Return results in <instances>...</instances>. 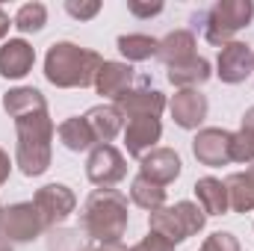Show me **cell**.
<instances>
[{"label":"cell","instance_id":"obj_13","mask_svg":"<svg viewBox=\"0 0 254 251\" xmlns=\"http://www.w3.org/2000/svg\"><path fill=\"white\" fill-rule=\"evenodd\" d=\"M36 65V51L27 39H6L0 45V77L24 80Z\"/></svg>","mask_w":254,"mask_h":251},{"label":"cell","instance_id":"obj_7","mask_svg":"<svg viewBox=\"0 0 254 251\" xmlns=\"http://www.w3.org/2000/svg\"><path fill=\"white\" fill-rule=\"evenodd\" d=\"M127 175V160L116 145H95L86 160V178L98 189H113Z\"/></svg>","mask_w":254,"mask_h":251},{"label":"cell","instance_id":"obj_20","mask_svg":"<svg viewBox=\"0 0 254 251\" xmlns=\"http://www.w3.org/2000/svg\"><path fill=\"white\" fill-rule=\"evenodd\" d=\"M57 136H60V142H63L65 148H68V151H74V154L92 151V148L98 145V142H95L92 127H89V122H86L83 116H68L65 122H60Z\"/></svg>","mask_w":254,"mask_h":251},{"label":"cell","instance_id":"obj_17","mask_svg":"<svg viewBox=\"0 0 254 251\" xmlns=\"http://www.w3.org/2000/svg\"><path fill=\"white\" fill-rule=\"evenodd\" d=\"M83 119L89 122V127H92L98 145H110V142L125 130V116L119 113L116 104H95Z\"/></svg>","mask_w":254,"mask_h":251},{"label":"cell","instance_id":"obj_4","mask_svg":"<svg viewBox=\"0 0 254 251\" xmlns=\"http://www.w3.org/2000/svg\"><path fill=\"white\" fill-rule=\"evenodd\" d=\"M207 225V213L195 201H178L172 207H163L157 213H148V228L160 237H166L172 246L201 234Z\"/></svg>","mask_w":254,"mask_h":251},{"label":"cell","instance_id":"obj_36","mask_svg":"<svg viewBox=\"0 0 254 251\" xmlns=\"http://www.w3.org/2000/svg\"><path fill=\"white\" fill-rule=\"evenodd\" d=\"M0 251H15V249H12V240H9L3 231H0Z\"/></svg>","mask_w":254,"mask_h":251},{"label":"cell","instance_id":"obj_26","mask_svg":"<svg viewBox=\"0 0 254 251\" xmlns=\"http://www.w3.org/2000/svg\"><path fill=\"white\" fill-rule=\"evenodd\" d=\"M45 24H48V6L45 3H24L18 12H15V18H12V27H18L21 33H42L45 30Z\"/></svg>","mask_w":254,"mask_h":251},{"label":"cell","instance_id":"obj_32","mask_svg":"<svg viewBox=\"0 0 254 251\" xmlns=\"http://www.w3.org/2000/svg\"><path fill=\"white\" fill-rule=\"evenodd\" d=\"M9 175H12V160H9V154L0 148V187L9 181Z\"/></svg>","mask_w":254,"mask_h":251},{"label":"cell","instance_id":"obj_22","mask_svg":"<svg viewBox=\"0 0 254 251\" xmlns=\"http://www.w3.org/2000/svg\"><path fill=\"white\" fill-rule=\"evenodd\" d=\"M210 77H213V68H210V63L204 57H198V54L192 60H187V63H178V65L169 68V83L178 86V89H198Z\"/></svg>","mask_w":254,"mask_h":251},{"label":"cell","instance_id":"obj_5","mask_svg":"<svg viewBox=\"0 0 254 251\" xmlns=\"http://www.w3.org/2000/svg\"><path fill=\"white\" fill-rule=\"evenodd\" d=\"M254 18V3L252 0H219L204 12V39L210 45L225 48L234 42L240 30H246Z\"/></svg>","mask_w":254,"mask_h":251},{"label":"cell","instance_id":"obj_2","mask_svg":"<svg viewBox=\"0 0 254 251\" xmlns=\"http://www.w3.org/2000/svg\"><path fill=\"white\" fill-rule=\"evenodd\" d=\"M15 133H18L15 166L21 169V175H27V178L45 175L54 160V136H57V125H54L51 113H36V116L18 119Z\"/></svg>","mask_w":254,"mask_h":251},{"label":"cell","instance_id":"obj_24","mask_svg":"<svg viewBox=\"0 0 254 251\" xmlns=\"http://www.w3.org/2000/svg\"><path fill=\"white\" fill-rule=\"evenodd\" d=\"M119 54L130 63H145L151 57L160 54V39L154 36H145V33H127V36H119Z\"/></svg>","mask_w":254,"mask_h":251},{"label":"cell","instance_id":"obj_10","mask_svg":"<svg viewBox=\"0 0 254 251\" xmlns=\"http://www.w3.org/2000/svg\"><path fill=\"white\" fill-rule=\"evenodd\" d=\"M254 71V51L246 42H228L219 57H216V74L222 83L237 86L243 80H249Z\"/></svg>","mask_w":254,"mask_h":251},{"label":"cell","instance_id":"obj_28","mask_svg":"<svg viewBox=\"0 0 254 251\" xmlns=\"http://www.w3.org/2000/svg\"><path fill=\"white\" fill-rule=\"evenodd\" d=\"M198 251H243V249H240V240L231 231H216L201 243Z\"/></svg>","mask_w":254,"mask_h":251},{"label":"cell","instance_id":"obj_30","mask_svg":"<svg viewBox=\"0 0 254 251\" xmlns=\"http://www.w3.org/2000/svg\"><path fill=\"white\" fill-rule=\"evenodd\" d=\"M178 246H172L166 237H160V234H154V231H148V237H142L136 246L130 251H175Z\"/></svg>","mask_w":254,"mask_h":251},{"label":"cell","instance_id":"obj_31","mask_svg":"<svg viewBox=\"0 0 254 251\" xmlns=\"http://www.w3.org/2000/svg\"><path fill=\"white\" fill-rule=\"evenodd\" d=\"M127 12L136 15V18H154L163 12V3L154 0V3H142V0H127Z\"/></svg>","mask_w":254,"mask_h":251},{"label":"cell","instance_id":"obj_6","mask_svg":"<svg viewBox=\"0 0 254 251\" xmlns=\"http://www.w3.org/2000/svg\"><path fill=\"white\" fill-rule=\"evenodd\" d=\"M0 231L12 243H33V240H39L48 231V225H45V219H42V213L36 210L33 201H18V204L3 207Z\"/></svg>","mask_w":254,"mask_h":251},{"label":"cell","instance_id":"obj_23","mask_svg":"<svg viewBox=\"0 0 254 251\" xmlns=\"http://www.w3.org/2000/svg\"><path fill=\"white\" fill-rule=\"evenodd\" d=\"M228 198H231V210L234 213H252L254 210V163L246 172H234L228 181Z\"/></svg>","mask_w":254,"mask_h":251},{"label":"cell","instance_id":"obj_12","mask_svg":"<svg viewBox=\"0 0 254 251\" xmlns=\"http://www.w3.org/2000/svg\"><path fill=\"white\" fill-rule=\"evenodd\" d=\"M169 110L181 130H198L210 113V104H207V95H201L198 89H178L175 98L169 101Z\"/></svg>","mask_w":254,"mask_h":251},{"label":"cell","instance_id":"obj_25","mask_svg":"<svg viewBox=\"0 0 254 251\" xmlns=\"http://www.w3.org/2000/svg\"><path fill=\"white\" fill-rule=\"evenodd\" d=\"M130 201H133L136 207L148 210V213H157V210L166 207V187L148 181L145 175H136V178L130 181Z\"/></svg>","mask_w":254,"mask_h":251},{"label":"cell","instance_id":"obj_8","mask_svg":"<svg viewBox=\"0 0 254 251\" xmlns=\"http://www.w3.org/2000/svg\"><path fill=\"white\" fill-rule=\"evenodd\" d=\"M33 204L42 213L45 225L57 228V225H63L65 219L77 210V195H74V189L65 187V184H48V187L36 189Z\"/></svg>","mask_w":254,"mask_h":251},{"label":"cell","instance_id":"obj_21","mask_svg":"<svg viewBox=\"0 0 254 251\" xmlns=\"http://www.w3.org/2000/svg\"><path fill=\"white\" fill-rule=\"evenodd\" d=\"M157 57L166 63V68L192 60L195 57V33L192 30H172L169 36L160 39V54Z\"/></svg>","mask_w":254,"mask_h":251},{"label":"cell","instance_id":"obj_18","mask_svg":"<svg viewBox=\"0 0 254 251\" xmlns=\"http://www.w3.org/2000/svg\"><path fill=\"white\" fill-rule=\"evenodd\" d=\"M3 110L9 119H24V116H36V113H48V101L39 89L33 86H15L3 95Z\"/></svg>","mask_w":254,"mask_h":251},{"label":"cell","instance_id":"obj_38","mask_svg":"<svg viewBox=\"0 0 254 251\" xmlns=\"http://www.w3.org/2000/svg\"><path fill=\"white\" fill-rule=\"evenodd\" d=\"M252 74H254V71H252Z\"/></svg>","mask_w":254,"mask_h":251},{"label":"cell","instance_id":"obj_37","mask_svg":"<svg viewBox=\"0 0 254 251\" xmlns=\"http://www.w3.org/2000/svg\"><path fill=\"white\" fill-rule=\"evenodd\" d=\"M0 213H3V207H0Z\"/></svg>","mask_w":254,"mask_h":251},{"label":"cell","instance_id":"obj_15","mask_svg":"<svg viewBox=\"0 0 254 251\" xmlns=\"http://www.w3.org/2000/svg\"><path fill=\"white\" fill-rule=\"evenodd\" d=\"M181 166L184 163H181V157H178L175 148H154V151H148L139 160V175H145L148 181L166 187V184H172V181L181 178Z\"/></svg>","mask_w":254,"mask_h":251},{"label":"cell","instance_id":"obj_14","mask_svg":"<svg viewBox=\"0 0 254 251\" xmlns=\"http://www.w3.org/2000/svg\"><path fill=\"white\" fill-rule=\"evenodd\" d=\"M133 68L127 63H116V60H104V65L95 74V92L101 98H110L113 104L119 98H125L127 92L133 89Z\"/></svg>","mask_w":254,"mask_h":251},{"label":"cell","instance_id":"obj_16","mask_svg":"<svg viewBox=\"0 0 254 251\" xmlns=\"http://www.w3.org/2000/svg\"><path fill=\"white\" fill-rule=\"evenodd\" d=\"M116 107L125 116V122L127 119H139V116H157L160 119V113L169 107V101H166V95L160 89H130L125 98L116 101Z\"/></svg>","mask_w":254,"mask_h":251},{"label":"cell","instance_id":"obj_1","mask_svg":"<svg viewBox=\"0 0 254 251\" xmlns=\"http://www.w3.org/2000/svg\"><path fill=\"white\" fill-rule=\"evenodd\" d=\"M104 65V57L92 48L74 42H54L45 54V80L57 89H86L95 86V74Z\"/></svg>","mask_w":254,"mask_h":251},{"label":"cell","instance_id":"obj_34","mask_svg":"<svg viewBox=\"0 0 254 251\" xmlns=\"http://www.w3.org/2000/svg\"><path fill=\"white\" fill-rule=\"evenodd\" d=\"M240 130H249L254 136V107H249L246 113H243V125H240Z\"/></svg>","mask_w":254,"mask_h":251},{"label":"cell","instance_id":"obj_11","mask_svg":"<svg viewBox=\"0 0 254 251\" xmlns=\"http://www.w3.org/2000/svg\"><path fill=\"white\" fill-rule=\"evenodd\" d=\"M125 148L130 157L142 160L148 151L157 148L160 136H163V122L157 116H139V119H127L125 122Z\"/></svg>","mask_w":254,"mask_h":251},{"label":"cell","instance_id":"obj_33","mask_svg":"<svg viewBox=\"0 0 254 251\" xmlns=\"http://www.w3.org/2000/svg\"><path fill=\"white\" fill-rule=\"evenodd\" d=\"M92 251H130V249H127L122 240H116V243H95Z\"/></svg>","mask_w":254,"mask_h":251},{"label":"cell","instance_id":"obj_27","mask_svg":"<svg viewBox=\"0 0 254 251\" xmlns=\"http://www.w3.org/2000/svg\"><path fill=\"white\" fill-rule=\"evenodd\" d=\"M231 163H254V136L249 130H237L231 133Z\"/></svg>","mask_w":254,"mask_h":251},{"label":"cell","instance_id":"obj_29","mask_svg":"<svg viewBox=\"0 0 254 251\" xmlns=\"http://www.w3.org/2000/svg\"><path fill=\"white\" fill-rule=\"evenodd\" d=\"M65 12L74 18V21H92L98 12H101V0H68L65 3Z\"/></svg>","mask_w":254,"mask_h":251},{"label":"cell","instance_id":"obj_9","mask_svg":"<svg viewBox=\"0 0 254 251\" xmlns=\"http://www.w3.org/2000/svg\"><path fill=\"white\" fill-rule=\"evenodd\" d=\"M192 154L201 166L219 169L231 163V130L222 127H201L192 139Z\"/></svg>","mask_w":254,"mask_h":251},{"label":"cell","instance_id":"obj_35","mask_svg":"<svg viewBox=\"0 0 254 251\" xmlns=\"http://www.w3.org/2000/svg\"><path fill=\"white\" fill-rule=\"evenodd\" d=\"M9 27H12V21H9V15H6V12L0 9V42H3L6 36H9Z\"/></svg>","mask_w":254,"mask_h":251},{"label":"cell","instance_id":"obj_19","mask_svg":"<svg viewBox=\"0 0 254 251\" xmlns=\"http://www.w3.org/2000/svg\"><path fill=\"white\" fill-rule=\"evenodd\" d=\"M195 198H198V207H201L207 216H225V213L231 210V198H228L225 181H219V178H213V175L195 181Z\"/></svg>","mask_w":254,"mask_h":251},{"label":"cell","instance_id":"obj_3","mask_svg":"<svg viewBox=\"0 0 254 251\" xmlns=\"http://www.w3.org/2000/svg\"><path fill=\"white\" fill-rule=\"evenodd\" d=\"M130 225L127 213V195L119 189H95L80 213V228L95 243H116L122 240Z\"/></svg>","mask_w":254,"mask_h":251}]
</instances>
